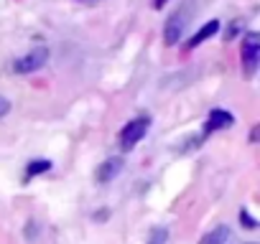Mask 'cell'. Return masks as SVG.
Masks as SVG:
<instances>
[{"instance_id":"obj_6","label":"cell","mask_w":260,"mask_h":244,"mask_svg":"<svg viewBox=\"0 0 260 244\" xmlns=\"http://www.w3.org/2000/svg\"><path fill=\"white\" fill-rule=\"evenodd\" d=\"M232 122H235V114L227 112V109H212L209 117H207V125H204V135H212L217 130H227L232 128Z\"/></svg>"},{"instance_id":"obj_12","label":"cell","mask_w":260,"mask_h":244,"mask_svg":"<svg viewBox=\"0 0 260 244\" xmlns=\"http://www.w3.org/2000/svg\"><path fill=\"white\" fill-rule=\"evenodd\" d=\"M240 219H242V226H245V229H255V226H257V221L247 214V209H242V211H240Z\"/></svg>"},{"instance_id":"obj_8","label":"cell","mask_w":260,"mask_h":244,"mask_svg":"<svg viewBox=\"0 0 260 244\" xmlns=\"http://www.w3.org/2000/svg\"><path fill=\"white\" fill-rule=\"evenodd\" d=\"M230 239V229L227 226H214L209 234H204L199 239V244H224Z\"/></svg>"},{"instance_id":"obj_14","label":"cell","mask_w":260,"mask_h":244,"mask_svg":"<svg viewBox=\"0 0 260 244\" xmlns=\"http://www.w3.org/2000/svg\"><path fill=\"white\" fill-rule=\"evenodd\" d=\"M8 112H11V102H8L3 94H0V117H6Z\"/></svg>"},{"instance_id":"obj_16","label":"cell","mask_w":260,"mask_h":244,"mask_svg":"<svg viewBox=\"0 0 260 244\" xmlns=\"http://www.w3.org/2000/svg\"><path fill=\"white\" fill-rule=\"evenodd\" d=\"M245 244H257V241H245Z\"/></svg>"},{"instance_id":"obj_10","label":"cell","mask_w":260,"mask_h":244,"mask_svg":"<svg viewBox=\"0 0 260 244\" xmlns=\"http://www.w3.org/2000/svg\"><path fill=\"white\" fill-rule=\"evenodd\" d=\"M146 244H169V229L166 226H153Z\"/></svg>"},{"instance_id":"obj_15","label":"cell","mask_w":260,"mask_h":244,"mask_svg":"<svg viewBox=\"0 0 260 244\" xmlns=\"http://www.w3.org/2000/svg\"><path fill=\"white\" fill-rule=\"evenodd\" d=\"M166 3H169V0H153V3H151V6H153V8H156V11H158V8H164V6H166Z\"/></svg>"},{"instance_id":"obj_7","label":"cell","mask_w":260,"mask_h":244,"mask_svg":"<svg viewBox=\"0 0 260 244\" xmlns=\"http://www.w3.org/2000/svg\"><path fill=\"white\" fill-rule=\"evenodd\" d=\"M219 31V21H209V23H204L191 38H189V44H186V49H197L199 44H204L207 38H212L214 33Z\"/></svg>"},{"instance_id":"obj_9","label":"cell","mask_w":260,"mask_h":244,"mask_svg":"<svg viewBox=\"0 0 260 244\" xmlns=\"http://www.w3.org/2000/svg\"><path fill=\"white\" fill-rule=\"evenodd\" d=\"M46 171H51V160H31L28 163V168H26V178H34V176H39V173H46Z\"/></svg>"},{"instance_id":"obj_11","label":"cell","mask_w":260,"mask_h":244,"mask_svg":"<svg viewBox=\"0 0 260 244\" xmlns=\"http://www.w3.org/2000/svg\"><path fill=\"white\" fill-rule=\"evenodd\" d=\"M36 236H39V221L36 219H28V224H26V239L28 241H36Z\"/></svg>"},{"instance_id":"obj_3","label":"cell","mask_w":260,"mask_h":244,"mask_svg":"<svg viewBox=\"0 0 260 244\" xmlns=\"http://www.w3.org/2000/svg\"><path fill=\"white\" fill-rule=\"evenodd\" d=\"M257 61H260V36L255 31H250L242 38V66H245L247 76H252L257 71Z\"/></svg>"},{"instance_id":"obj_1","label":"cell","mask_w":260,"mask_h":244,"mask_svg":"<svg viewBox=\"0 0 260 244\" xmlns=\"http://www.w3.org/2000/svg\"><path fill=\"white\" fill-rule=\"evenodd\" d=\"M151 128V117L148 114H141V117H133L130 122H125L122 130H120V148L122 150H133L148 133Z\"/></svg>"},{"instance_id":"obj_2","label":"cell","mask_w":260,"mask_h":244,"mask_svg":"<svg viewBox=\"0 0 260 244\" xmlns=\"http://www.w3.org/2000/svg\"><path fill=\"white\" fill-rule=\"evenodd\" d=\"M46 61H49V49L46 46H36L26 56H21V59L13 61V71L16 74H34V71L44 69Z\"/></svg>"},{"instance_id":"obj_5","label":"cell","mask_w":260,"mask_h":244,"mask_svg":"<svg viewBox=\"0 0 260 244\" xmlns=\"http://www.w3.org/2000/svg\"><path fill=\"white\" fill-rule=\"evenodd\" d=\"M122 168H125V160L122 158H117V155H112V158H107V160H102L100 163V168H97V173H94V178H97V183H110V181H115L120 173H122Z\"/></svg>"},{"instance_id":"obj_13","label":"cell","mask_w":260,"mask_h":244,"mask_svg":"<svg viewBox=\"0 0 260 244\" xmlns=\"http://www.w3.org/2000/svg\"><path fill=\"white\" fill-rule=\"evenodd\" d=\"M237 31H242V21H232V26H230V31H227V41H235Z\"/></svg>"},{"instance_id":"obj_4","label":"cell","mask_w":260,"mask_h":244,"mask_svg":"<svg viewBox=\"0 0 260 244\" xmlns=\"http://www.w3.org/2000/svg\"><path fill=\"white\" fill-rule=\"evenodd\" d=\"M184 28H186V13H174L169 21H166V26H164V44L166 46H176L179 41H181V36H184Z\"/></svg>"}]
</instances>
